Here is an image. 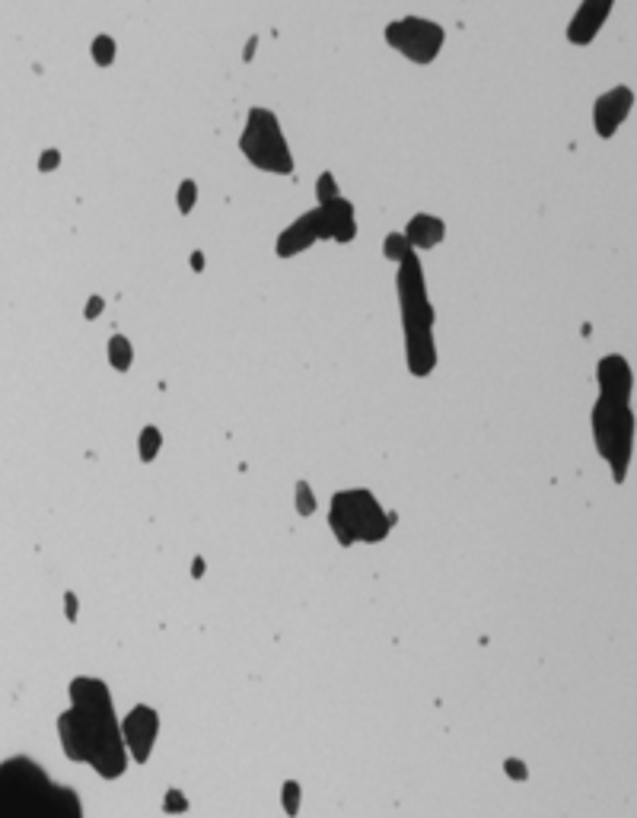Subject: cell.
Returning <instances> with one entry per match:
<instances>
[{
	"label": "cell",
	"instance_id": "ba28073f",
	"mask_svg": "<svg viewBox=\"0 0 637 818\" xmlns=\"http://www.w3.org/2000/svg\"><path fill=\"white\" fill-rule=\"evenodd\" d=\"M122 733L128 742V752L137 764H147L153 755V745L160 736V713L150 704H134L122 717Z\"/></svg>",
	"mask_w": 637,
	"mask_h": 818
},
{
	"label": "cell",
	"instance_id": "44dd1931",
	"mask_svg": "<svg viewBox=\"0 0 637 818\" xmlns=\"http://www.w3.org/2000/svg\"><path fill=\"white\" fill-rule=\"evenodd\" d=\"M284 812L287 815H297L300 812V783L297 780H287L284 783Z\"/></svg>",
	"mask_w": 637,
	"mask_h": 818
},
{
	"label": "cell",
	"instance_id": "8992f818",
	"mask_svg": "<svg viewBox=\"0 0 637 818\" xmlns=\"http://www.w3.org/2000/svg\"><path fill=\"white\" fill-rule=\"evenodd\" d=\"M239 150L255 169L271 172V176H294V153H290L281 121L271 109H249L246 128L239 134Z\"/></svg>",
	"mask_w": 637,
	"mask_h": 818
},
{
	"label": "cell",
	"instance_id": "9c48e42d",
	"mask_svg": "<svg viewBox=\"0 0 637 818\" xmlns=\"http://www.w3.org/2000/svg\"><path fill=\"white\" fill-rule=\"evenodd\" d=\"M631 109H634L631 86H612V90H606L593 102V128L602 141H609V137L618 134V128L628 121Z\"/></svg>",
	"mask_w": 637,
	"mask_h": 818
},
{
	"label": "cell",
	"instance_id": "9a60e30c",
	"mask_svg": "<svg viewBox=\"0 0 637 818\" xmlns=\"http://www.w3.org/2000/svg\"><path fill=\"white\" fill-rule=\"evenodd\" d=\"M160 449H163V433H160V427L147 424V427L141 430V440H137V452H141V462H153V459L160 456Z\"/></svg>",
	"mask_w": 637,
	"mask_h": 818
},
{
	"label": "cell",
	"instance_id": "5b68a950",
	"mask_svg": "<svg viewBox=\"0 0 637 818\" xmlns=\"http://www.w3.org/2000/svg\"><path fill=\"white\" fill-rule=\"evenodd\" d=\"M395 516L383 510V503L373 497L367 487H344L332 494L329 503V529L338 538L341 548H351L357 542L376 545L386 542Z\"/></svg>",
	"mask_w": 637,
	"mask_h": 818
},
{
	"label": "cell",
	"instance_id": "8fae6325",
	"mask_svg": "<svg viewBox=\"0 0 637 818\" xmlns=\"http://www.w3.org/2000/svg\"><path fill=\"white\" fill-rule=\"evenodd\" d=\"M612 16V0H587V4H580L577 13L571 16V23H567V42L571 45H590L599 29L606 26V20Z\"/></svg>",
	"mask_w": 637,
	"mask_h": 818
},
{
	"label": "cell",
	"instance_id": "30bf717a",
	"mask_svg": "<svg viewBox=\"0 0 637 818\" xmlns=\"http://www.w3.org/2000/svg\"><path fill=\"white\" fill-rule=\"evenodd\" d=\"M316 217H319L322 239H332V242H341V246H348V242L357 236V214H354V204L348 198H335L329 204H319Z\"/></svg>",
	"mask_w": 637,
	"mask_h": 818
},
{
	"label": "cell",
	"instance_id": "4fadbf2b",
	"mask_svg": "<svg viewBox=\"0 0 637 818\" xmlns=\"http://www.w3.org/2000/svg\"><path fill=\"white\" fill-rule=\"evenodd\" d=\"M405 236L411 242V249H434L446 239V223L434 214H415L405 226Z\"/></svg>",
	"mask_w": 637,
	"mask_h": 818
},
{
	"label": "cell",
	"instance_id": "2e32d148",
	"mask_svg": "<svg viewBox=\"0 0 637 818\" xmlns=\"http://www.w3.org/2000/svg\"><path fill=\"white\" fill-rule=\"evenodd\" d=\"M411 252V242H408V236L405 233H389L386 239H383V255L389 258V261H395V265H399V261H405Z\"/></svg>",
	"mask_w": 637,
	"mask_h": 818
},
{
	"label": "cell",
	"instance_id": "603a6c76",
	"mask_svg": "<svg viewBox=\"0 0 637 818\" xmlns=\"http://www.w3.org/2000/svg\"><path fill=\"white\" fill-rule=\"evenodd\" d=\"M504 771H507V777H513V780H526V777H529L526 764H523L520 758H507V761H504Z\"/></svg>",
	"mask_w": 637,
	"mask_h": 818
},
{
	"label": "cell",
	"instance_id": "ffe728a7",
	"mask_svg": "<svg viewBox=\"0 0 637 818\" xmlns=\"http://www.w3.org/2000/svg\"><path fill=\"white\" fill-rule=\"evenodd\" d=\"M297 513L300 516H313L316 513V494H313V487H309L306 481H297Z\"/></svg>",
	"mask_w": 637,
	"mask_h": 818
},
{
	"label": "cell",
	"instance_id": "52a82bcc",
	"mask_svg": "<svg viewBox=\"0 0 637 818\" xmlns=\"http://www.w3.org/2000/svg\"><path fill=\"white\" fill-rule=\"evenodd\" d=\"M386 42L411 64H434L443 51L446 32L440 23L424 20V16H402L386 26Z\"/></svg>",
	"mask_w": 637,
	"mask_h": 818
},
{
	"label": "cell",
	"instance_id": "277c9868",
	"mask_svg": "<svg viewBox=\"0 0 637 818\" xmlns=\"http://www.w3.org/2000/svg\"><path fill=\"white\" fill-rule=\"evenodd\" d=\"M395 290H399V309H402V335H405V367L411 376H430L437 367V341H434V322L437 312L427 297L424 265L418 252H411L405 261H399L395 271Z\"/></svg>",
	"mask_w": 637,
	"mask_h": 818
},
{
	"label": "cell",
	"instance_id": "d4e9b609",
	"mask_svg": "<svg viewBox=\"0 0 637 818\" xmlns=\"http://www.w3.org/2000/svg\"><path fill=\"white\" fill-rule=\"evenodd\" d=\"M102 309H106V300H102V297H90V300H86V312H83V316L93 322V319H99Z\"/></svg>",
	"mask_w": 637,
	"mask_h": 818
},
{
	"label": "cell",
	"instance_id": "3957f363",
	"mask_svg": "<svg viewBox=\"0 0 637 818\" xmlns=\"http://www.w3.org/2000/svg\"><path fill=\"white\" fill-rule=\"evenodd\" d=\"M0 806L7 818H80V796L51 780L29 755H13L0 764Z\"/></svg>",
	"mask_w": 637,
	"mask_h": 818
},
{
	"label": "cell",
	"instance_id": "7402d4cb",
	"mask_svg": "<svg viewBox=\"0 0 637 818\" xmlns=\"http://www.w3.org/2000/svg\"><path fill=\"white\" fill-rule=\"evenodd\" d=\"M163 812L166 815H176V812H188V799L182 790H166V799H163Z\"/></svg>",
	"mask_w": 637,
	"mask_h": 818
},
{
	"label": "cell",
	"instance_id": "ac0fdd59",
	"mask_svg": "<svg viewBox=\"0 0 637 818\" xmlns=\"http://www.w3.org/2000/svg\"><path fill=\"white\" fill-rule=\"evenodd\" d=\"M195 201H198V185L195 179H185L176 191V204H179V214H192L195 211Z\"/></svg>",
	"mask_w": 637,
	"mask_h": 818
},
{
	"label": "cell",
	"instance_id": "484cf974",
	"mask_svg": "<svg viewBox=\"0 0 637 818\" xmlns=\"http://www.w3.org/2000/svg\"><path fill=\"white\" fill-rule=\"evenodd\" d=\"M64 605H67V621H77V612H80V602L74 593H67L64 596Z\"/></svg>",
	"mask_w": 637,
	"mask_h": 818
},
{
	"label": "cell",
	"instance_id": "6da1fadb",
	"mask_svg": "<svg viewBox=\"0 0 637 818\" xmlns=\"http://www.w3.org/2000/svg\"><path fill=\"white\" fill-rule=\"evenodd\" d=\"M67 698H71V707L58 717L64 758L90 764L102 780H118L128 771L131 752L109 685L93 675H77L67 685Z\"/></svg>",
	"mask_w": 637,
	"mask_h": 818
},
{
	"label": "cell",
	"instance_id": "cb8c5ba5",
	"mask_svg": "<svg viewBox=\"0 0 637 818\" xmlns=\"http://www.w3.org/2000/svg\"><path fill=\"white\" fill-rule=\"evenodd\" d=\"M58 163H61V153H58V150H45V153H42V160H39V172L58 169Z\"/></svg>",
	"mask_w": 637,
	"mask_h": 818
},
{
	"label": "cell",
	"instance_id": "7a4b0ae2",
	"mask_svg": "<svg viewBox=\"0 0 637 818\" xmlns=\"http://www.w3.org/2000/svg\"><path fill=\"white\" fill-rule=\"evenodd\" d=\"M596 382H599V398L590 411L593 446L599 452V459L609 465L612 481L625 484L631 459H634V433H637V417L631 411V395H634L631 363L622 354H606L596 363Z\"/></svg>",
	"mask_w": 637,
	"mask_h": 818
},
{
	"label": "cell",
	"instance_id": "7c38bea8",
	"mask_svg": "<svg viewBox=\"0 0 637 818\" xmlns=\"http://www.w3.org/2000/svg\"><path fill=\"white\" fill-rule=\"evenodd\" d=\"M322 239V230H319V217L316 211L309 214H300L290 226L278 233V242H274V255L278 258H294L306 249H313L316 242Z\"/></svg>",
	"mask_w": 637,
	"mask_h": 818
},
{
	"label": "cell",
	"instance_id": "d6986e66",
	"mask_svg": "<svg viewBox=\"0 0 637 818\" xmlns=\"http://www.w3.org/2000/svg\"><path fill=\"white\" fill-rule=\"evenodd\" d=\"M335 198H341V195H338V182H335L332 172H322L319 182H316V201H319V204H329V201H335Z\"/></svg>",
	"mask_w": 637,
	"mask_h": 818
},
{
	"label": "cell",
	"instance_id": "5bb4252c",
	"mask_svg": "<svg viewBox=\"0 0 637 818\" xmlns=\"http://www.w3.org/2000/svg\"><path fill=\"white\" fill-rule=\"evenodd\" d=\"M106 354H109V363H112V370L118 373H128L131 370V363H134V347L125 335H112L109 338V347H106Z\"/></svg>",
	"mask_w": 637,
	"mask_h": 818
},
{
	"label": "cell",
	"instance_id": "e0dca14e",
	"mask_svg": "<svg viewBox=\"0 0 637 818\" xmlns=\"http://www.w3.org/2000/svg\"><path fill=\"white\" fill-rule=\"evenodd\" d=\"M90 51H93V61H96L99 67H112V64H115V51H118V45H115L112 36H96Z\"/></svg>",
	"mask_w": 637,
	"mask_h": 818
}]
</instances>
